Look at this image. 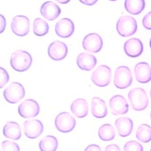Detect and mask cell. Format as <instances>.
Listing matches in <instances>:
<instances>
[{"label": "cell", "instance_id": "ba28073f", "mask_svg": "<svg viewBox=\"0 0 151 151\" xmlns=\"http://www.w3.org/2000/svg\"><path fill=\"white\" fill-rule=\"evenodd\" d=\"M18 113L27 119L36 117L40 113V105L34 99H26L18 106Z\"/></svg>", "mask_w": 151, "mask_h": 151}, {"label": "cell", "instance_id": "9a60e30c", "mask_svg": "<svg viewBox=\"0 0 151 151\" xmlns=\"http://www.w3.org/2000/svg\"><path fill=\"white\" fill-rule=\"evenodd\" d=\"M124 51L126 55L130 58H137L142 55L144 51V45L138 38H131L125 42Z\"/></svg>", "mask_w": 151, "mask_h": 151}, {"label": "cell", "instance_id": "8992f818", "mask_svg": "<svg viewBox=\"0 0 151 151\" xmlns=\"http://www.w3.org/2000/svg\"><path fill=\"white\" fill-rule=\"evenodd\" d=\"M77 125V121L68 112H60L55 118V127L60 132L68 133L73 131Z\"/></svg>", "mask_w": 151, "mask_h": 151}, {"label": "cell", "instance_id": "d6a6232c", "mask_svg": "<svg viewBox=\"0 0 151 151\" xmlns=\"http://www.w3.org/2000/svg\"><path fill=\"white\" fill-rule=\"evenodd\" d=\"M84 151H101V148L97 145H90L85 148Z\"/></svg>", "mask_w": 151, "mask_h": 151}, {"label": "cell", "instance_id": "74e56055", "mask_svg": "<svg viewBox=\"0 0 151 151\" xmlns=\"http://www.w3.org/2000/svg\"><path fill=\"white\" fill-rule=\"evenodd\" d=\"M110 1H116V0H110Z\"/></svg>", "mask_w": 151, "mask_h": 151}, {"label": "cell", "instance_id": "4316f807", "mask_svg": "<svg viewBox=\"0 0 151 151\" xmlns=\"http://www.w3.org/2000/svg\"><path fill=\"white\" fill-rule=\"evenodd\" d=\"M136 138L142 143H149L151 141V127L147 124H142L136 129Z\"/></svg>", "mask_w": 151, "mask_h": 151}, {"label": "cell", "instance_id": "ffe728a7", "mask_svg": "<svg viewBox=\"0 0 151 151\" xmlns=\"http://www.w3.org/2000/svg\"><path fill=\"white\" fill-rule=\"evenodd\" d=\"M91 111L92 114L96 118H98V119L105 118L108 114V108L106 102L100 97H93L92 99Z\"/></svg>", "mask_w": 151, "mask_h": 151}, {"label": "cell", "instance_id": "9c48e42d", "mask_svg": "<svg viewBox=\"0 0 151 151\" xmlns=\"http://www.w3.org/2000/svg\"><path fill=\"white\" fill-rule=\"evenodd\" d=\"M29 19L25 15H16L12 18L11 28L13 34L19 37H24L29 32Z\"/></svg>", "mask_w": 151, "mask_h": 151}, {"label": "cell", "instance_id": "7a4b0ae2", "mask_svg": "<svg viewBox=\"0 0 151 151\" xmlns=\"http://www.w3.org/2000/svg\"><path fill=\"white\" fill-rule=\"evenodd\" d=\"M130 106L134 111H141L145 110L148 106V97L147 93L143 88L136 87L129 92L127 94Z\"/></svg>", "mask_w": 151, "mask_h": 151}, {"label": "cell", "instance_id": "d4e9b609", "mask_svg": "<svg viewBox=\"0 0 151 151\" xmlns=\"http://www.w3.org/2000/svg\"><path fill=\"white\" fill-rule=\"evenodd\" d=\"M98 137L105 142L112 141L115 138V130L111 124H104L98 129Z\"/></svg>", "mask_w": 151, "mask_h": 151}, {"label": "cell", "instance_id": "5bb4252c", "mask_svg": "<svg viewBox=\"0 0 151 151\" xmlns=\"http://www.w3.org/2000/svg\"><path fill=\"white\" fill-rule=\"evenodd\" d=\"M75 25L69 18H63L56 23L55 32L60 38H69L74 34Z\"/></svg>", "mask_w": 151, "mask_h": 151}, {"label": "cell", "instance_id": "5b68a950", "mask_svg": "<svg viewBox=\"0 0 151 151\" xmlns=\"http://www.w3.org/2000/svg\"><path fill=\"white\" fill-rule=\"evenodd\" d=\"M26 94L24 86L19 82H12L4 90L3 96L8 103L16 104L21 101Z\"/></svg>", "mask_w": 151, "mask_h": 151}, {"label": "cell", "instance_id": "83f0119b", "mask_svg": "<svg viewBox=\"0 0 151 151\" xmlns=\"http://www.w3.org/2000/svg\"><path fill=\"white\" fill-rule=\"evenodd\" d=\"M124 151H144V147L136 141H129L124 145Z\"/></svg>", "mask_w": 151, "mask_h": 151}, {"label": "cell", "instance_id": "f546056e", "mask_svg": "<svg viewBox=\"0 0 151 151\" xmlns=\"http://www.w3.org/2000/svg\"><path fill=\"white\" fill-rule=\"evenodd\" d=\"M0 88H3L9 80V73L3 67H0Z\"/></svg>", "mask_w": 151, "mask_h": 151}, {"label": "cell", "instance_id": "4dcf8cb0", "mask_svg": "<svg viewBox=\"0 0 151 151\" xmlns=\"http://www.w3.org/2000/svg\"><path fill=\"white\" fill-rule=\"evenodd\" d=\"M143 26L145 29L151 30V12H147L143 18Z\"/></svg>", "mask_w": 151, "mask_h": 151}, {"label": "cell", "instance_id": "d6986e66", "mask_svg": "<svg viewBox=\"0 0 151 151\" xmlns=\"http://www.w3.org/2000/svg\"><path fill=\"white\" fill-rule=\"evenodd\" d=\"M115 127L119 136L127 137L133 129V121L129 117H120L115 120Z\"/></svg>", "mask_w": 151, "mask_h": 151}, {"label": "cell", "instance_id": "7c38bea8", "mask_svg": "<svg viewBox=\"0 0 151 151\" xmlns=\"http://www.w3.org/2000/svg\"><path fill=\"white\" fill-rule=\"evenodd\" d=\"M47 53H48V56L51 60L56 61L63 60L68 54V47L63 42L55 41L49 45Z\"/></svg>", "mask_w": 151, "mask_h": 151}, {"label": "cell", "instance_id": "8fae6325", "mask_svg": "<svg viewBox=\"0 0 151 151\" xmlns=\"http://www.w3.org/2000/svg\"><path fill=\"white\" fill-rule=\"evenodd\" d=\"M24 133L28 139L38 138L44 131V125L40 120L28 119L23 124Z\"/></svg>", "mask_w": 151, "mask_h": 151}, {"label": "cell", "instance_id": "f1b7e54d", "mask_svg": "<svg viewBox=\"0 0 151 151\" xmlns=\"http://www.w3.org/2000/svg\"><path fill=\"white\" fill-rule=\"evenodd\" d=\"M1 146L2 151H20L19 145L12 141H3Z\"/></svg>", "mask_w": 151, "mask_h": 151}, {"label": "cell", "instance_id": "ab89813d", "mask_svg": "<svg viewBox=\"0 0 151 151\" xmlns=\"http://www.w3.org/2000/svg\"><path fill=\"white\" fill-rule=\"evenodd\" d=\"M150 118H151V112H150Z\"/></svg>", "mask_w": 151, "mask_h": 151}, {"label": "cell", "instance_id": "f35d334b", "mask_svg": "<svg viewBox=\"0 0 151 151\" xmlns=\"http://www.w3.org/2000/svg\"><path fill=\"white\" fill-rule=\"evenodd\" d=\"M150 98H151V90H150Z\"/></svg>", "mask_w": 151, "mask_h": 151}, {"label": "cell", "instance_id": "e575fe53", "mask_svg": "<svg viewBox=\"0 0 151 151\" xmlns=\"http://www.w3.org/2000/svg\"><path fill=\"white\" fill-rule=\"evenodd\" d=\"M0 19H1V28H0V33H2L5 30V27H6V19H5L3 14L0 15Z\"/></svg>", "mask_w": 151, "mask_h": 151}, {"label": "cell", "instance_id": "ac0fdd59", "mask_svg": "<svg viewBox=\"0 0 151 151\" xmlns=\"http://www.w3.org/2000/svg\"><path fill=\"white\" fill-rule=\"evenodd\" d=\"M96 58L90 53H80L77 58V64L79 69L83 71H91L96 67Z\"/></svg>", "mask_w": 151, "mask_h": 151}, {"label": "cell", "instance_id": "30bf717a", "mask_svg": "<svg viewBox=\"0 0 151 151\" xmlns=\"http://www.w3.org/2000/svg\"><path fill=\"white\" fill-rule=\"evenodd\" d=\"M82 47L91 53H98L103 47V40L97 33H90L82 40Z\"/></svg>", "mask_w": 151, "mask_h": 151}, {"label": "cell", "instance_id": "d590c367", "mask_svg": "<svg viewBox=\"0 0 151 151\" xmlns=\"http://www.w3.org/2000/svg\"><path fill=\"white\" fill-rule=\"evenodd\" d=\"M58 3H60V4H67L70 2V0H55Z\"/></svg>", "mask_w": 151, "mask_h": 151}, {"label": "cell", "instance_id": "6da1fadb", "mask_svg": "<svg viewBox=\"0 0 151 151\" xmlns=\"http://www.w3.org/2000/svg\"><path fill=\"white\" fill-rule=\"evenodd\" d=\"M11 66L17 72H25L30 68L32 64V57L25 50H16L11 56Z\"/></svg>", "mask_w": 151, "mask_h": 151}, {"label": "cell", "instance_id": "8d00e7d4", "mask_svg": "<svg viewBox=\"0 0 151 151\" xmlns=\"http://www.w3.org/2000/svg\"><path fill=\"white\" fill-rule=\"evenodd\" d=\"M149 45H150V48H151V39H150V42H149Z\"/></svg>", "mask_w": 151, "mask_h": 151}, {"label": "cell", "instance_id": "e0dca14e", "mask_svg": "<svg viewBox=\"0 0 151 151\" xmlns=\"http://www.w3.org/2000/svg\"><path fill=\"white\" fill-rule=\"evenodd\" d=\"M40 12L42 16L46 20L53 21L60 15L61 9L56 3L52 1H46L41 6Z\"/></svg>", "mask_w": 151, "mask_h": 151}, {"label": "cell", "instance_id": "836d02e7", "mask_svg": "<svg viewBox=\"0 0 151 151\" xmlns=\"http://www.w3.org/2000/svg\"><path fill=\"white\" fill-rule=\"evenodd\" d=\"M98 0H79V2L83 4V5H86V6H93L94 5Z\"/></svg>", "mask_w": 151, "mask_h": 151}, {"label": "cell", "instance_id": "2e32d148", "mask_svg": "<svg viewBox=\"0 0 151 151\" xmlns=\"http://www.w3.org/2000/svg\"><path fill=\"white\" fill-rule=\"evenodd\" d=\"M135 78L139 83L145 84L151 81V67L147 63L142 61L134 66Z\"/></svg>", "mask_w": 151, "mask_h": 151}, {"label": "cell", "instance_id": "7402d4cb", "mask_svg": "<svg viewBox=\"0 0 151 151\" xmlns=\"http://www.w3.org/2000/svg\"><path fill=\"white\" fill-rule=\"evenodd\" d=\"M71 111L78 118L86 117L89 112V107L87 101L83 98H78L71 104Z\"/></svg>", "mask_w": 151, "mask_h": 151}, {"label": "cell", "instance_id": "603a6c76", "mask_svg": "<svg viewBox=\"0 0 151 151\" xmlns=\"http://www.w3.org/2000/svg\"><path fill=\"white\" fill-rule=\"evenodd\" d=\"M145 0H125V9L131 15H138L145 9Z\"/></svg>", "mask_w": 151, "mask_h": 151}, {"label": "cell", "instance_id": "277c9868", "mask_svg": "<svg viewBox=\"0 0 151 151\" xmlns=\"http://www.w3.org/2000/svg\"><path fill=\"white\" fill-rule=\"evenodd\" d=\"M113 84L118 89L124 90L132 84V74L130 69L125 65L118 66L114 71Z\"/></svg>", "mask_w": 151, "mask_h": 151}, {"label": "cell", "instance_id": "60d3db41", "mask_svg": "<svg viewBox=\"0 0 151 151\" xmlns=\"http://www.w3.org/2000/svg\"><path fill=\"white\" fill-rule=\"evenodd\" d=\"M150 151H151V149H150Z\"/></svg>", "mask_w": 151, "mask_h": 151}, {"label": "cell", "instance_id": "484cf974", "mask_svg": "<svg viewBox=\"0 0 151 151\" xmlns=\"http://www.w3.org/2000/svg\"><path fill=\"white\" fill-rule=\"evenodd\" d=\"M33 33L38 37H42L46 35L49 31V26L45 20L42 18H36L33 21Z\"/></svg>", "mask_w": 151, "mask_h": 151}, {"label": "cell", "instance_id": "4fadbf2b", "mask_svg": "<svg viewBox=\"0 0 151 151\" xmlns=\"http://www.w3.org/2000/svg\"><path fill=\"white\" fill-rule=\"evenodd\" d=\"M110 108L113 115H122L127 113L129 106L124 96L116 94L110 99Z\"/></svg>", "mask_w": 151, "mask_h": 151}, {"label": "cell", "instance_id": "1f68e13d", "mask_svg": "<svg viewBox=\"0 0 151 151\" xmlns=\"http://www.w3.org/2000/svg\"><path fill=\"white\" fill-rule=\"evenodd\" d=\"M105 151H121V149L117 145L111 144V145H109L106 146Z\"/></svg>", "mask_w": 151, "mask_h": 151}, {"label": "cell", "instance_id": "52a82bcc", "mask_svg": "<svg viewBox=\"0 0 151 151\" xmlns=\"http://www.w3.org/2000/svg\"><path fill=\"white\" fill-rule=\"evenodd\" d=\"M92 81L98 87H106L111 82V70L107 65H99L92 74Z\"/></svg>", "mask_w": 151, "mask_h": 151}, {"label": "cell", "instance_id": "44dd1931", "mask_svg": "<svg viewBox=\"0 0 151 151\" xmlns=\"http://www.w3.org/2000/svg\"><path fill=\"white\" fill-rule=\"evenodd\" d=\"M3 135L11 140H19L22 136V130L17 122H8L3 127Z\"/></svg>", "mask_w": 151, "mask_h": 151}, {"label": "cell", "instance_id": "cb8c5ba5", "mask_svg": "<svg viewBox=\"0 0 151 151\" xmlns=\"http://www.w3.org/2000/svg\"><path fill=\"white\" fill-rule=\"evenodd\" d=\"M58 139L52 135L44 137L39 143V148L41 151H56L58 149Z\"/></svg>", "mask_w": 151, "mask_h": 151}, {"label": "cell", "instance_id": "3957f363", "mask_svg": "<svg viewBox=\"0 0 151 151\" xmlns=\"http://www.w3.org/2000/svg\"><path fill=\"white\" fill-rule=\"evenodd\" d=\"M137 21L132 16L123 15L116 23V30L122 37H130L137 31Z\"/></svg>", "mask_w": 151, "mask_h": 151}]
</instances>
